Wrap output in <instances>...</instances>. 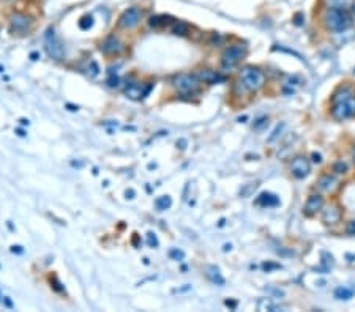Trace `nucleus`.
Returning <instances> with one entry per match:
<instances>
[{
  "instance_id": "obj_34",
  "label": "nucleus",
  "mask_w": 355,
  "mask_h": 312,
  "mask_svg": "<svg viewBox=\"0 0 355 312\" xmlns=\"http://www.w3.org/2000/svg\"><path fill=\"white\" fill-rule=\"evenodd\" d=\"M311 158H313L311 161H313L314 164H321V163H322V154H321V153H316V151L311 153Z\"/></svg>"
},
{
  "instance_id": "obj_37",
  "label": "nucleus",
  "mask_w": 355,
  "mask_h": 312,
  "mask_svg": "<svg viewBox=\"0 0 355 312\" xmlns=\"http://www.w3.org/2000/svg\"><path fill=\"white\" fill-rule=\"evenodd\" d=\"M11 252H15V254H22L24 249H22V246L16 244V246H11Z\"/></svg>"
},
{
  "instance_id": "obj_47",
  "label": "nucleus",
  "mask_w": 355,
  "mask_h": 312,
  "mask_svg": "<svg viewBox=\"0 0 355 312\" xmlns=\"http://www.w3.org/2000/svg\"><path fill=\"white\" fill-rule=\"evenodd\" d=\"M133 243H135L136 246H139V240H138V235H136V237L133 238Z\"/></svg>"
},
{
  "instance_id": "obj_28",
  "label": "nucleus",
  "mask_w": 355,
  "mask_h": 312,
  "mask_svg": "<svg viewBox=\"0 0 355 312\" xmlns=\"http://www.w3.org/2000/svg\"><path fill=\"white\" fill-rule=\"evenodd\" d=\"M147 243H149L150 248H158V244H160V241H158V238H156V235L153 232L147 233Z\"/></svg>"
},
{
  "instance_id": "obj_16",
  "label": "nucleus",
  "mask_w": 355,
  "mask_h": 312,
  "mask_svg": "<svg viewBox=\"0 0 355 312\" xmlns=\"http://www.w3.org/2000/svg\"><path fill=\"white\" fill-rule=\"evenodd\" d=\"M355 0H321L322 10H350Z\"/></svg>"
},
{
  "instance_id": "obj_24",
  "label": "nucleus",
  "mask_w": 355,
  "mask_h": 312,
  "mask_svg": "<svg viewBox=\"0 0 355 312\" xmlns=\"http://www.w3.org/2000/svg\"><path fill=\"white\" fill-rule=\"evenodd\" d=\"M225 40L226 38L223 36L221 33H212L210 35V38H208V46H212V47H218V46H221L223 43H225Z\"/></svg>"
},
{
  "instance_id": "obj_33",
  "label": "nucleus",
  "mask_w": 355,
  "mask_h": 312,
  "mask_svg": "<svg viewBox=\"0 0 355 312\" xmlns=\"http://www.w3.org/2000/svg\"><path fill=\"white\" fill-rule=\"evenodd\" d=\"M262 268H264L267 273H270L272 270H278V268H281V265H280V264H264V265H262Z\"/></svg>"
},
{
  "instance_id": "obj_21",
  "label": "nucleus",
  "mask_w": 355,
  "mask_h": 312,
  "mask_svg": "<svg viewBox=\"0 0 355 312\" xmlns=\"http://www.w3.org/2000/svg\"><path fill=\"white\" fill-rule=\"evenodd\" d=\"M352 296H353V290L349 289V287H338V289L335 290V298H336V300L349 301Z\"/></svg>"
},
{
  "instance_id": "obj_41",
  "label": "nucleus",
  "mask_w": 355,
  "mask_h": 312,
  "mask_svg": "<svg viewBox=\"0 0 355 312\" xmlns=\"http://www.w3.org/2000/svg\"><path fill=\"white\" fill-rule=\"evenodd\" d=\"M67 108H68L71 112H76V111H79V108H77V106H73V104H67Z\"/></svg>"
},
{
  "instance_id": "obj_43",
  "label": "nucleus",
  "mask_w": 355,
  "mask_h": 312,
  "mask_svg": "<svg viewBox=\"0 0 355 312\" xmlns=\"http://www.w3.org/2000/svg\"><path fill=\"white\" fill-rule=\"evenodd\" d=\"M16 133H18L19 137H25V131H24V129H16Z\"/></svg>"
},
{
  "instance_id": "obj_5",
  "label": "nucleus",
  "mask_w": 355,
  "mask_h": 312,
  "mask_svg": "<svg viewBox=\"0 0 355 312\" xmlns=\"http://www.w3.org/2000/svg\"><path fill=\"white\" fill-rule=\"evenodd\" d=\"M330 115L336 122H346L349 119H353L355 117V93L339 102H333L330 108Z\"/></svg>"
},
{
  "instance_id": "obj_2",
  "label": "nucleus",
  "mask_w": 355,
  "mask_h": 312,
  "mask_svg": "<svg viewBox=\"0 0 355 312\" xmlns=\"http://www.w3.org/2000/svg\"><path fill=\"white\" fill-rule=\"evenodd\" d=\"M239 81L245 87L248 93H256L260 88H264L267 84V76L264 70L254 65H246L239 73Z\"/></svg>"
},
{
  "instance_id": "obj_27",
  "label": "nucleus",
  "mask_w": 355,
  "mask_h": 312,
  "mask_svg": "<svg viewBox=\"0 0 355 312\" xmlns=\"http://www.w3.org/2000/svg\"><path fill=\"white\" fill-rule=\"evenodd\" d=\"M267 125H269V117H259V119L254 122V129L260 131V129H264Z\"/></svg>"
},
{
  "instance_id": "obj_12",
  "label": "nucleus",
  "mask_w": 355,
  "mask_h": 312,
  "mask_svg": "<svg viewBox=\"0 0 355 312\" xmlns=\"http://www.w3.org/2000/svg\"><path fill=\"white\" fill-rule=\"evenodd\" d=\"M324 205H325V199H324L322 194L321 192H314V194H311V196L308 197V200L303 205V215L308 216V218H313V216H316L318 213H321Z\"/></svg>"
},
{
  "instance_id": "obj_11",
  "label": "nucleus",
  "mask_w": 355,
  "mask_h": 312,
  "mask_svg": "<svg viewBox=\"0 0 355 312\" xmlns=\"http://www.w3.org/2000/svg\"><path fill=\"white\" fill-rule=\"evenodd\" d=\"M33 24V19L27 15H24V13H13L10 16V29L13 33H25L29 32L30 27Z\"/></svg>"
},
{
  "instance_id": "obj_17",
  "label": "nucleus",
  "mask_w": 355,
  "mask_h": 312,
  "mask_svg": "<svg viewBox=\"0 0 355 312\" xmlns=\"http://www.w3.org/2000/svg\"><path fill=\"white\" fill-rule=\"evenodd\" d=\"M175 21L177 19H174L169 15H155V16H150L149 25L153 29H164V27H169V25H172Z\"/></svg>"
},
{
  "instance_id": "obj_19",
  "label": "nucleus",
  "mask_w": 355,
  "mask_h": 312,
  "mask_svg": "<svg viewBox=\"0 0 355 312\" xmlns=\"http://www.w3.org/2000/svg\"><path fill=\"white\" fill-rule=\"evenodd\" d=\"M205 275H207V278H208L210 281H212L215 285H219V287H223V285L226 284V279L223 278L219 268H216V267H213V265H208V267L205 268Z\"/></svg>"
},
{
  "instance_id": "obj_44",
  "label": "nucleus",
  "mask_w": 355,
  "mask_h": 312,
  "mask_svg": "<svg viewBox=\"0 0 355 312\" xmlns=\"http://www.w3.org/2000/svg\"><path fill=\"white\" fill-rule=\"evenodd\" d=\"M4 303H5L8 307H13V303L10 301V298H4Z\"/></svg>"
},
{
  "instance_id": "obj_7",
  "label": "nucleus",
  "mask_w": 355,
  "mask_h": 312,
  "mask_svg": "<svg viewBox=\"0 0 355 312\" xmlns=\"http://www.w3.org/2000/svg\"><path fill=\"white\" fill-rule=\"evenodd\" d=\"M45 41H46V50L51 59L54 60H63L65 57V49L62 46V41L57 38L54 29H48L45 35Z\"/></svg>"
},
{
  "instance_id": "obj_6",
  "label": "nucleus",
  "mask_w": 355,
  "mask_h": 312,
  "mask_svg": "<svg viewBox=\"0 0 355 312\" xmlns=\"http://www.w3.org/2000/svg\"><path fill=\"white\" fill-rule=\"evenodd\" d=\"M341 186V180L339 175L333 174V172H325L322 174L318 180H316V191L321 194H335Z\"/></svg>"
},
{
  "instance_id": "obj_31",
  "label": "nucleus",
  "mask_w": 355,
  "mask_h": 312,
  "mask_svg": "<svg viewBox=\"0 0 355 312\" xmlns=\"http://www.w3.org/2000/svg\"><path fill=\"white\" fill-rule=\"evenodd\" d=\"M346 233H347V235H355V219H352V221H349V223H347Z\"/></svg>"
},
{
  "instance_id": "obj_42",
  "label": "nucleus",
  "mask_w": 355,
  "mask_h": 312,
  "mask_svg": "<svg viewBox=\"0 0 355 312\" xmlns=\"http://www.w3.org/2000/svg\"><path fill=\"white\" fill-rule=\"evenodd\" d=\"M19 123H21L22 126H29V123H30V122H29L27 119H21V120H19Z\"/></svg>"
},
{
  "instance_id": "obj_32",
  "label": "nucleus",
  "mask_w": 355,
  "mask_h": 312,
  "mask_svg": "<svg viewBox=\"0 0 355 312\" xmlns=\"http://www.w3.org/2000/svg\"><path fill=\"white\" fill-rule=\"evenodd\" d=\"M98 73H100L98 63L97 62H90V74L95 77V76H98Z\"/></svg>"
},
{
  "instance_id": "obj_38",
  "label": "nucleus",
  "mask_w": 355,
  "mask_h": 312,
  "mask_svg": "<svg viewBox=\"0 0 355 312\" xmlns=\"http://www.w3.org/2000/svg\"><path fill=\"white\" fill-rule=\"evenodd\" d=\"M125 196H126V199H135L136 192H135V189H128V191L125 192Z\"/></svg>"
},
{
  "instance_id": "obj_25",
  "label": "nucleus",
  "mask_w": 355,
  "mask_h": 312,
  "mask_svg": "<svg viewBox=\"0 0 355 312\" xmlns=\"http://www.w3.org/2000/svg\"><path fill=\"white\" fill-rule=\"evenodd\" d=\"M79 27H81L82 30H88L94 27V18H92L90 15H85L81 18V21H79Z\"/></svg>"
},
{
  "instance_id": "obj_4",
  "label": "nucleus",
  "mask_w": 355,
  "mask_h": 312,
  "mask_svg": "<svg viewBox=\"0 0 355 312\" xmlns=\"http://www.w3.org/2000/svg\"><path fill=\"white\" fill-rule=\"evenodd\" d=\"M201 81L196 74L191 73H180L174 77L172 85L182 96H193L199 93L201 90Z\"/></svg>"
},
{
  "instance_id": "obj_10",
  "label": "nucleus",
  "mask_w": 355,
  "mask_h": 312,
  "mask_svg": "<svg viewBox=\"0 0 355 312\" xmlns=\"http://www.w3.org/2000/svg\"><path fill=\"white\" fill-rule=\"evenodd\" d=\"M321 219L325 226H336L343 219V210H341L338 203L324 205V208L321 210Z\"/></svg>"
},
{
  "instance_id": "obj_30",
  "label": "nucleus",
  "mask_w": 355,
  "mask_h": 312,
  "mask_svg": "<svg viewBox=\"0 0 355 312\" xmlns=\"http://www.w3.org/2000/svg\"><path fill=\"white\" fill-rule=\"evenodd\" d=\"M283 129H284V123H281V125H278V126H276V129H275V131H273V136H270V139H269V142H273L276 137H278L280 134H281V131H283Z\"/></svg>"
},
{
  "instance_id": "obj_14",
  "label": "nucleus",
  "mask_w": 355,
  "mask_h": 312,
  "mask_svg": "<svg viewBox=\"0 0 355 312\" xmlns=\"http://www.w3.org/2000/svg\"><path fill=\"white\" fill-rule=\"evenodd\" d=\"M196 76L199 77V81L202 84H207V85H215V84H219V82L225 81V76H223L219 71H215L212 68H201L196 73Z\"/></svg>"
},
{
  "instance_id": "obj_29",
  "label": "nucleus",
  "mask_w": 355,
  "mask_h": 312,
  "mask_svg": "<svg viewBox=\"0 0 355 312\" xmlns=\"http://www.w3.org/2000/svg\"><path fill=\"white\" fill-rule=\"evenodd\" d=\"M106 84H108L109 87H112V88H114V87H118V84H120V79H118V77H117L115 74H109Z\"/></svg>"
},
{
  "instance_id": "obj_22",
  "label": "nucleus",
  "mask_w": 355,
  "mask_h": 312,
  "mask_svg": "<svg viewBox=\"0 0 355 312\" xmlns=\"http://www.w3.org/2000/svg\"><path fill=\"white\" fill-rule=\"evenodd\" d=\"M332 172L336 174V175H346V174L349 172V166H347L346 161L338 160V161H335L333 166H332Z\"/></svg>"
},
{
  "instance_id": "obj_40",
  "label": "nucleus",
  "mask_w": 355,
  "mask_h": 312,
  "mask_svg": "<svg viewBox=\"0 0 355 312\" xmlns=\"http://www.w3.org/2000/svg\"><path fill=\"white\" fill-rule=\"evenodd\" d=\"M30 59L35 62V60H38V59H39V54H38V52H32V54H30Z\"/></svg>"
},
{
  "instance_id": "obj_13",
  "label": "nucleus",
  "mask_w": 355,
  "mask_h": 312,
  "mask_svg": "<svg viewBox=\"0 0 355 312\" xmlns=\"http://www.w3.org/2000/svg\"><path fill=\"white\" fill-rule=\"evenodd\" d=\"M101 52L104 56H109V57H112V56H118V54H122V52L125 50V46H123V43L118 40V38L115 36V35H109L106 40H104L103 43H101Z\"/></svg>"
},
{
  "instance_id": "obj_46",
  "label": "nucleus",
  "mask_w": 355,
  "mask_h": 312,
  "mask_svg": "<svg viewBox=\"0 0 355 312\" xmlns=\"http://www.w3.org/2000/svg\"><path fill=\"white\" fill-rule=\"evenodd\" d=\"M231 249H232L231 244H225V251H231Z\"/></svg>"
},
{
  "instance_id": "obj_35",
  "label": "nucleus",
  "mask_w": 355,
  "mask_h": 312,
  "mask_svg": "<svg viewBox=\"0 0 355 312\" xmlns=\"http://www.w3.org/2000/svg\"><path fill=\"white\" fill-rule=\"evenodd\" d=\"M51 284H52V287H54L57 292H63V287H60L62 284L57 281V278H52V279H51Z\"/></svg>"
},
{
  "instance_id": "obj_39",
  "label": "nucleus",
  "mask_w": 355,
  "mask_h": 312,
  "mask_svg": "<svg viewBox=\"0 0 355 312\" xmlns=\"http://www.w3.org/2000/svg\"><path fill=\"white\" fill-rule=\"evenodd\" d=\"M225 304H226L228 307H231V309H235V307H237V301H232V300H226Z\"/></svg>"
},
{
  "instance_id": "obj_26",
  "label": "nucleus",
  "mask_w": 355,
  "mask_h": 312,
  "mask_svg": "<svg viewBox=\"0 0 355 312\" xmlns=\"http://www.w3.org/2000/svg\"><path fill=\"white\" fill-rule=\"evenodd\" d=\"M169 257L172 260H177V262H182V260L185 258V252H183L182 249H179V248H172L169 251Z\"/></svg>"
},
{
  "instance_id": "obj_23",
  "label": "nucleus",
  "mask_w": 355,
  "mask_h": 312,
  "mask_svg": "<svg viewBox=\"0 0 355 312\" xmlns=\"http://www.w3.org/2000/svg\"><path fill=\"white\" fill-rule=\"evenodd\" d=\"M155 206L158 208L160 212H164V210H169L170 206H172V199L170 196H161L155 200Z\"/></svg>"
},
{
  "instance_id": "obj_36",
  "label": "nucleus",
  "mask_w": 355,
  "mask_h": 312,
  "mask_svg": "<svg viewBox=\"0 0 355 312\" xmlns=\"http://www.w3.org/2000/svg\"><path fill=\"white\" fill-rule=\"evenodd\" d=\"M187 145H188L187 139H179V140H177V147H179L180 150H185V148H187Z\"/></svg>"
},
{
  "instance_id": "obj_1",
  "label": "nucleus",
  "mask_w": 355,
  "mask_h": 312,
  "mask_svg": "<svg viewBox=\"0 0 355 312\" xmlns=\"http://www.w3.org/2000/svg\"><path fill=\"white\" fill-rule=\"evenodd\" d=\"M321 22L325 30L332 33H343L352 27L353 13L350 10H322Z\"/></svg>"
},
{
  "instance_id": "obj_15",
  "label": "nucleus",
  "mask_w": 355,
  "mask_h": 312,
  "mask_svg": "<svg viewBox=\"0 0 355 312\" xmlns=\"http://www.w3.org/2000/svg\"><path fill=\"white\" fill-rule=\"evenodd\" d=\"M256 205L262 208H272V206H278L280 205V197L273 192H260L254 200Z\"/></svg>"
},
{
  "instance_id": "obj_20",
  "label": "nucleus",
  "mask_w": 355,
  "mask_h": 312,
  "mask_svg": "<svg viewBox=\"0 0 355 312\" xmlns=\"http://www.w3.org/2000/svg\"><path fill=\"white\" fill-rule=\"evenodd\" d=\"M172 33L177 36H188L191 33V25L185 21H175L172 24Z\"/></svg>"
},
{
  "instance_id": "obj_3",
  "label": "nucleus",
  "mask_w": 355,
  "mask_h": 312,
  "mask_svg": "<svg viewBox=\"0 0 355 312\" xmlns=\"http://www.w3.org/2000/svg\"><path fill=\"white\" fill-rule=\"evenodd\" d=\"M248 56V46L245 43H232L229 44L221 56V70L228 73L232 71L237 65L242 63Z\"/></svg>"
},
{
  "instance_id": "obj_9",
  "label": "nucleus",
  "mask_w": 355,
  "mask_h": 312,
  "mask_svg": "<svg viewBox=\"0 0 355 312\" xmlns=\"http://www.w3.org/2000/svg\"><path fill=\"white\" fill-rule=\"evenodd\" d=\"M289 169H291L292 177H295L297 180H301L309 175L311 172V161L303 154H298L295 158H292L291 164H289Z\"/></svg>"
},
{
  "instance_id": "obj_45",
  "label": "nucleus",
  "mask_w": 355,
  "mask_h": 312,
  "mask_svg": "<svg viewBox=\"0 0 355 312\" xmlns=\"http://www.w3.org/2000/svg\"><path fill=\"white\" fill-rule=\"evenodd\" d=\"M352 161H353V164H355V145L352 147Z\"/></svg>"
},
{
  "instance_id": "obj_18",
  "label": "nucleus",
  "mask_w": 355,
  "mask_h": 312,
  "mask_svg": "<svg viewBox=\"0 0 355 312\" xmlns=\"http://www.w3.org/2000/svg\"><path fill=\"white\" fill-rule=\"evenodd\" d=\"M355 93V88L350 85V84H343V85H339L335 92L332 93V104L333 102H339V101H343V99H346V98H349L350 95H353Z\"/></svg>"
},
{
  "instance_id": "obj_8",
  "label": "nucleus",
  "mask_w": 355,
  "mask_h": 312,
  "mask_svg": "<svg viewBox=\"0 0 355 312\" xmlns=\"http://www.w3.org/2000/svg\"><path fill=\"white\" fill-rule=\"evenodd\" d=\"M142 21V10L138 7H131L122 13V16L118 18V27L123 30H131L139 25Z\"/></svg>"
}]
</instances>
